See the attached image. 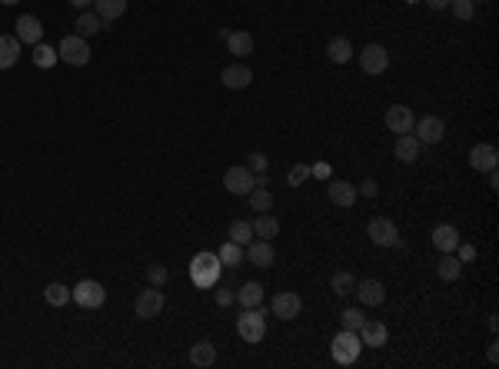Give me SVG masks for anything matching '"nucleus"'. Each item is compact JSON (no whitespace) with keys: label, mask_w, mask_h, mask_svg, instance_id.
Wrapping results in <instances>:
<instances>
[{"label":"nucleus","mask_w":499,"mask_h":369,"mask_svg":"<svg viewBox=\"0 0 499 369\" xmlns=\"http://www.w3.org/2000/svg\"><path fill=\"white\" fill-rule=\"evenodd\" d=\"M220 269H223V263H220L217 253H197L190 260V280L197 283L200 290H210V286L220 280Z\"/></svg>","instance_id":"1"},{"label":"nucleus","mask_w":499,"mask_h":369,"mask_svg":"<svg viewBox=\"0 0 499 369\" xmlns=\"http://www.w3.org/2000/svg\"><path fill=\"white\" fill-rule=\"evenodd\" d=\"M359 349H363V343H359V333H353V330H340L336 336H333V343H330V353H333V359H336L340 366L357 363Z\"/></svg>","instance_id":"2"},{"label":"nucleus","mask_w":499,"mask_h":369,"mask_svg":"<svg viewBox=\"0 0 499 369\" xmlns=\"http://www.w3.org/2000/svg\"><path fill=\"white\" fill-rule=\"evenodd\" d=\"M70 300L80 306V309H100L107 303V290H103V283L97 280H80L74 290H70Z\"/></svg>","instance_id":"3"},{"label":"nucleus","mask_w":499,"mask_h":369,"mask_svg":"<svg viewBox=\"0 0 499 369\" xmlns=\"http://www.w3.org/2000/svg\"><path fill=\"white\" fill-rule=\"evenodd\" d=\"M237 333H240L244 343H260V340L267 336V316L260 313V306L240 313V319H237Z\"/></svg>","instance_id":"4"},{"label":"nucleus","mask_w":499,"mask_h":369,"mask_svg":"<svg viewBox=\"0 0 499 369\" xmlns=\"http://www.w3.org/2000/svg\"><path fill=\"white\" fill-rule=\"evenodd\" d=\"M57 57L70 67H87L90 64V47H87V37H80V34H70V37L60 40V47H57Z\"/></svg>","instance_id":"5"},{"label":"nucleus","mask_w":499,"mask_h":369,"mask_svg":"<svg viewBox=\"0 0 499 369\" xmlns=\"http://www.w3.org/2000/svg\"><path fill=\"white\" fill-rule=\"evenodd\" d=\"M256 187V173H250L244 166H230L227 173H223V190L233 193V196H246V193Z\"/></svg>","instance_id":"6"},{"label":"nucleus","mask_w":499,"mask_h":369,"mask_svg":"<svg viewBox=\"0 0 499 369\" xmlns=\"http://www.w3.org/2000/svg\"><path fill=\"white\" fill-rule=\"evenodd\" d=\"M359 67H363V74H370V76L386 74V67H390V53H386V47H380V43H366V47L359 51Z\"/></svg>","instance_id":"7"},{"label":"nucleus","mask_w":499,"mask_h":369,"mask_svg":"<svg viewBox=\"0 0 499 369\" xmlns=\"http://www.w3.org/2000/svg\"><path fill=\"white\" fill-rule=\"evenodd\" d=\"M270 309H273V316L277 319H296L300 313H303V296L293 293V290H283V293L273 296Z\"/></svg>","instance_id":"8"},{"label":"nucleus","mask_w":499,"mask_h":369,"mask_svg":"<svg viewBox=\"0 0 499 369\" xmlns=\"http://www.w3.org/2000/svg\"><path fill=\"white\" fill-rule=\"evenodd\" d=\"M164 303H166V296L160 293V286H150V290H143V293L137 296L133 313H137V319H154V316H160Z\"/></svg>","instance_id":"9"},{"label":"nucleus","mask_w":499,"mask_h":369,"mask_svg":"<svg viewBox=\"0 0 499 369\" xmlns=\"http://www.w3.org/2000/svg\"><path fill=\"white\" fill-rule=\"evenodd\" d=\"M13 37L20 40V43H27V47H34V43L44 40V24H40L34 13H20L17 24H13Z\"/></svg>","instance_id":"10"},{"label":"nucleus","mask_w":499,"mask_h":369,"mask_svg":"<svg viewBox=\"0 0 499 369\" xmlns=\"http://www.w3.org/2000/svg\"><path fill=\"white\" fill-rule=\"evenodd\" d=\"M413 123H416V114H413L410 107H403V103H393V107H386V130L390 133H413Z\"/></svg>","instance_id":"11"},{"label":"nucleus","mask_w":499,"mask_h":369,"mask_svg":"<svg viewBox=\"0 0 499 369\" xmlns=\"http://www.w3.org/2000/svg\"><path fill=\"white\" fill-rule=\"evenodd\" d=\"M366 233H370V240L376 243V246H397V243H399V229H397V223H393V220H386V217L370 220Z\"/></svg>","instance_id":"12"},{"label":"nucleus","mask_w":499,"mask_h":369,"mask_svg":"<svg viewBox=\"0 0 499 369\" xmlns=\"http://www.w3.org/2000/svg\"><path fill=\"white\" fill-rule=\"evenodd\" d=\"M413 133H416L420 143H439L443 133H446V123H443L439 116H423V120L413 123Z\"/></svg>","instance_id":"13"},{"label":"nucleus","mask_w":499,"mask_h":369,"mask_svg":"<svg viewBox=\"0 0 499 369\" xmlns=\"http://www.w3.org/2000/svg\"><path fill=\"white\" fill-rule=\"evenodd\" d=\"M244 260H250L253 267H260V269H267V267H273V260H277V253H273V246H270V240H250L246 243V250H244Z\"/></svg>","instance_id":"14"},{"label":"nucleus","mask_w":499,"mask_h":369,"mask_svg":"<svg viewBox=\"0 0 499 369\" xmlns=\"http://www.w3.org/2000/svg\"><path fill=\"white\" fill-rule=\"evenodd\" d=\"M220 83H223V87H230V90H246L250 83H253V70H250L246 64H230V67H223Z\"/></svg>","instance_id":"15"},{"label":"nucleus","mask_w":499,"mask_h":369,"mask_svg":"<svg viewBox=\"0 0 499 369\" xmlns=\"http://www.w3.org/2000/svg\"><path fill=\"white\" fill-rule=\"evenodd\" d=\"M326 193H330V200L336 206H343V210H350V206L359 200L357 193V183H350V180H330V187H326Z\"/></svg>","instance_id":"16"},{"label":"nucleus","mask_w":499,"mask_h":369,"mask_svg":"<svg viewBox=\"0 0 499 369\" xmlns=\"http://www.w3.org/2000/svg\"><path fill=\"white\" fill-rule=\"evenodd\" d=\"M357 300L363 306H383V300H386V286L380 280H357Z\"/></svg>","instance_id":"17"},{"label":"nucleus","mask_w":499,"mask_h":369,"mask_svg":"<svg viewBox=\"0 0 499 369\" xmlns=\"http://www.w3.org/2000/svg\"><path fill=\"white\" fill-rule=\"evenodd\" d=\"M499 160V153L493 143H476L473 150H470V166L473 170H479V173H486V170H493Z\"/></svg>","instance_id":"18"},{"label":"nucleus","mask_w":499,"mask_h":369,"mask_svg":"<svg viewBox=\"0 0 499 369\" xmlns=\"http://www.w3.org/2000/svg\"><path fill=\"white\" fill-rule=\"evenodd\" d=\"M430 240H433V246L439 250V253H453V250L460 246V229L453 227V223H439Z\"/></svg>","instance_id":"19"},{"label":"nucleus","mask_w":499,"mask_h":369,"mask_svg":"<svg viewBox=\"0 0 499 369\" xmlns=\"http://www.w3.org/2000/svg\"><path fill=\"white\" fill-rule=\"evenodd\" d=\"M386 340H390V330H386L383 323H376V319H366V323L359 326V343H363V346H373V349H380V346H386Z\"/></svg>","instance_id":"20"},{"label":"nucleus","mask_w":499,"mask_h":369,"mask_svg":"<svg viewBox=\"0 0 499 369\" xmlns=\"http://www.w3.org/2000/svg\"><path fill=\"white\" fill-rule=\"evenodd\" d=\"M20 51H24V43H20V40L0 34V70H11V67L20 60Z\"/></svg>","instance_id":"21"},{"label":"nucleus","mask_w":499,"mask_h":369,"mask_svg":"<svg viewBox=\"0 0 499 369\" xmlns=\"http://www.w3.org/2000/svg\"><path fill=\"white\" fill-rule=\"evenodd\" d=\"M423 143L416 140V133H399L397 137V160L399 163H413L416 156H420Z\"/></svg>","instance_id":"22"},{"label":"nucleus","mask_w":499,"mask_h":369,"mask_svg":"<svg viewBox=\"0 0 499 369\" xmlns=\"http://www.w3.org/2000/svg\"><path fill=\"white\" fill-rule=\"evenodd\" d=\"M250 227H253L256 240H277V236H280V220L270 217V213H256V220Z\"/></svg>","instance_id":"23"},{"label":"nucleus","mask_w":499,"mask_h":369,"mask_svg":"<svg viewBox=\"0 0 499 369\" xmlns=\"http://www.w3.org/2000/svg\"><path fill=\"white\" fill-rule=\"evenodd\" d=\"M93 11L103 24H110V20H120L127 13V0H93Z\"/></svg>","instance_id":"24"},{"label":"nucleus","mask_w":499,"mask_h":369,"mask_svg":"<svg viewBox=\"0 0 499 369\" xmlns=\"http://www.w3.org/2000/svg\"><path fill=\"white\" fill-rule=\"evenodd\" d=\"M233 296H237V303L244 306V309L263 306V286H260V283H244L240 290H233Z\"/></svg>","instance_id":"25"},{"label":"nucleus","mask_w":499,"mask_h":369,"mask_svg":"<svg viewBox=\"0 0 499 369\" xmlns=\"http://www.w3.org/2000/svg\"><path fill=\"white\" fill-rule=\"evenodd\" d=\"M190 363L193 366H213L217 363V346L210 343V340H200V343H193L190 346Z\"/></svg>","instance_id":"26"},{"label":"nucleus","mask_w":499,"mask_h":369,"mask_svg":"<svg viewBox=\"0 0 499 369\" xmlns=\"http://www.w3.org/2000/svg\"><path fill=\"white\" fill-rule=\"evenodd\" d=\"M436 276L446 283H456L463 276V263L456 260V253H443V260L436 263Z\"/></svg>","instance_id":"27"},{"label":"nucleus","mask_w":499,"mask_h":369,"mask_svg":"<svg viewBox=\"0 0 499 369\" xmlns=\"http://www.w3.org/2000/svg\"><path fill=\"white\" fill-rule=\"evenodd\" d=\"M326 57H330L333 64H350V60H353V43L346 37H333L330 43H326Z\"/></svg>","instance_id":"28"},{"label":"nucleus","mask_w":499,"mask_h":369,"mask_svg":"<svg viewBox=\"0 0 499 369\" xmlns=\"http://www.w3.org/2000/svg\"><path fill=\"white\" fill-rule=\"evenodd\" d=\"M77 34L80 37H93V34H100L103 30V20L97 17V11H80V17H77Z\"/></svg>","instance_id":"29"},{"label":"nucleus","mask_w":499,"mask_h":369,"mask_svg":"<svg viewBox=\"0 0 499 369\" xmlns=\"http://www.w3.org/2000/svg\"><path fill=\"white\" fill-rule=\"evenodd\" d=\"M246 200H250V210L253 213H270L273 210V193L267 187H253V190L246 193Z\"/></svg>","instance_id":"30"},{"label":"nucleus","mask_w":499,"mask_h":369,"mask_svg":"<svg viewBox=\"0 0 499 369\" xmlns=\"http://www.w3.org/2000/svg\"><path fill=\"white\" fill-rule=\"evenodd\" d=\"M227 47H230V53H237V57L244 60V57H250V53H253V37H250V34H244V30H233L230 40H227Z\"/></svg>","instance_id":"31"},{"label":"nucleus","mask_w":499,"mask_h":369,"mask_svg":"<svg viewBox=\"0 0 499 369\" xmlns=\"http://www.w3.org/2000/svg\"><path fill=\"white\" fill-rule=\"evenodd\" d=\"M217 256H220V263H223V267H240V263H244V246H240V243H233V240H227L217 250Z\"/></svg>","instance_id":"32"},{"label":"nucleus","mask_w":499,"mask_h":369,"mask_svg":"<svg viewBox=\"0 0 499 369\" xmlns=\"http://www.w3.org/2000/svg\"><path fill=\"white\" fill-rule=\"evenodd\" d=\"M30 57H34V64H37L40 70H51V67L60 60V57H57V51H53V47H47L44 40H40V43H34V53H30Z\"/></svg>","instance_id":"33"},{"label":"nucleus","mask_w":499,"mask_h":369,"mask_svg":"<svg viewBox=\"0 0 499 369\" xmlns=\"http://www.w3.org/2000/svg\"><path fill=\"white\" fill-rule=\"evenodd\" d=\"M330 286H333V293L336 296H350L353 290H357V276H353V273H346V269H340V273H333Z\"/></svg>","instance_id":"34"},{"label":"nucleus","mask_w":499,"mask_h":369,"mask_svg":"<svg viewBox=\"0 0 499 369\" xmlns=\"http://www.w3.org/2000/svg\"><path fill=\"white\" fill-rule=\"evenodd\" d=\"M44 300L51 306H64V303H70V290H67L64 283H47L44 286Z\"/></svg>","instance_id":"35"},{"label":"nucleus","mask_w":499,"mask_h":369,"mask_svg":"<svg viewBox=\"0 0 499 369\" xmlns=\"http://www.w3.org/2000/svg\"><path fill=\"white\" fill-rule=\"evenodd\" d=\"M230 240L240 243V246H246V243L253 240V227H250L246 220H233L230 223Z\"/></svg>","instance_id":"36"},{"label":"nucleus","mask_w":499,"mask_h":369,"mask_svg":"<svg viewBox=\"0 0 499 369\" xmlns=\"http://www.w3.org/2000/svg\"><path fill=\"white\" fill-rule=\"evenodd\" d=\"M363 323H366L363 309H343V313H340V326H343V330L359 333V326H363Z\"/></svg>","instance_id":"37"},{"label":"nucleus","mask_w":499,"mask_h":369,"mask_svg":"<svg viewBox=\"0 0 499 369\" xmlns=\"http://www.w3.org/2000/svg\"><path fill=\"white\" fill-rule=\"evenodd\" d=\"M449 7H453V17H456V20H473L476 17V0H453Z\"/></svg>","instance_id":"38"},{"label":"nucleus","mask_w":499,"mask_h":369,"mask_svg":"<svg viewBox=\"0 0 499 369\" xmlns=\"http://www.w3.org/2000/svg\"><path fill=\"white\" fill-rule=\"evenodd\" d=\"M307 180H310V163H296L293 170L286 173V183H290V187H303Z\"/></svg>","instance_id":"39"},{"label":"nucleus","mask_w":499,"mask_h":369,"mask_svg":"<svg viewBox=\"0 0 499 369\" xmlns=\"http://www.w3.org/2000/svg\"><path fill=\"white\" fill-rule=\"evenodd\" d=\"M166 276H170V269H166L164 263H154V267H147V280H150V286H164Z\"/></svg>","instance_id":"40"},{"label":"nucleus","mask_w":499,"mask_h":369,"mask_svg":"<svg viewBox=\"0 0 499 369\" xmlns=\"http://www.w3.org/2000/svg\"><path fill=\"white\" fill-rule=\"evenodd\" d=\"M267 166H270L267 153H250V156H246V170H250V173H267Z\"/></svg>","instance_id":"41"},{"label":"nucleus","mask_w":499,"mask_h":369,"mask_svg":"<svg viewBox=\"0 0 499 369\" xmlns=\"http://www.w3.org/2000/svg\"><path fill=\"white\" fill-rule=\"evenodd\" d=\"M357 193H359V196H370V200H376V196H380V183H376V180H363V183H357Z\"/></svg>","instance_id":"42"},{"label":"nucleus","mask_w":499,"mask_h":369,"mask_svg":"<svg viewBox=\"0 0 499 369\" xmlns=\"http://www.w3.org/2000/svg\"><path fill=\"white\" fill-rule=\"evenodd\" d=\"M453 253H456V260H460V263H473V260H476V246H470V243H460Z\"/></svg>","instance_id":"43"},{"label":"nucleus","mask_w":499,"mask_h":369,"mask_svg":"<svg viewBox=\"0 0 499 369\" xmlns=\"http://www.w3.org/2000/svg\"><path fill=\"white\" fill-rule=\"evenodd\" d=\"M233 303H237L233 290H217V306H233Z\"/></svg>","instance_id":"44"},{"label":"nucleus","mask_w":499,"mask_h":369,"mask_svg":"<svg viewBox=\"0 0 499 369\" xmlns=\"http://www.w3.org/2000/svg\"><path fill=\"white\" fill-rule=\"evenodd\" d=\"M310 177H320V180H326V177H330V166H326V163L310 166Z\"/></svg>","instance_id":"45"},{"label":"nucleus","mask_w":499,"mask_h":369,"mask_svg":"<svg viewBox=\"0 0 499 369\" xmlns=\"http://www.w3.org/2000/svg\"><path fill=\"white\" fill-rule=\"evenodd\" d=\"M496 340H493V343H489V349H486V359H489V363H493V366H496V363H499V349H496Z\"/></svg>","instance_id":"46"},{"label":"nucleus","mask_w":499,"mask_h":369,"mask_svg":"<svg viewBox=\"0 0 499 369\" xmlns=\"http://www.w3.org/2000/svg\"><path fill=\"white\" fill-rule=\"evenodd\" d=\"M70 7H77V11H87V7H93V0H67Z\"/></svg>","instance_id":"47"},{"label":"nucleus","mask_w":499,"mask_h":369,"mask_svg":"<svg viewBox=\"0 0 499 369\" xmlns=\"http://www.w3.org/2000/svg\"><path fill=\"white\" fill-rule=\"evenodd\" d=\"M426 4H430L433 11H446V7H449V4H453V0H426Z\"/></svg>","instance_id":"48"},{"label":"nucleus","mask_w":499,"mask_h":369,"mask_svg":"<svg viewBox=\"0 0 499 369\" xmlns=\"http://www.w3.org/2000/svg\"><path fill=\"white\" fill-rule=\"evenodd\" d=\"M486 177H489V187H493V190H496V187H499V177H496V166H493V170H486Z\"/></svg>","instance_id":"49"},{"label":"nucleus","mask_w":499,"mask_h":369,"mask_svg":"<svg viewBox=\"0 0 499 369\" xmlns=\"http://www.w3.org/2000/svg\"><path fill=\"white\" fill-rule=\"evenodd\" d=\"M230 34H233L230 27H220V30H217V37H220V40H223V43H227V40H230Z\"/></svg>","instance_id":"50"},{"label":"nucleus","mask_w":499,"mask_h":369,"mask_svg":"<svg viewBox=\"0 0 499 369\" xmlns=\"http://www.w3.org/2000/svg\"><path fill=\"white\" fill-rule=\"evenodd\" d=\"M0 4H4V7H13V4H20V0H0Z\"/></svg>","instance_id":"51"}]
</instances>
